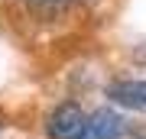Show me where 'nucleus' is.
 Returning <instances> with one entry per match:
<instances>
[{"instance_id":"3","label":"nucleus","mask_w":146,"mask_h":139,"mask_svg":"<svg viewBox=\"0 0 146 139\" xmlns=\"http://www.w3.org/2000/svg\"><path fill=\"white\" fill-rule=\"evenodd\" d=\"M107 100L120 110L146 113V78H117L107 84Z\"/></svg>"},{"instance_id":"4","label":"nucleus","mask_w":146,"mask_h":139,"mask_svg":"<svg viewBox=\"0 0 146 139\" xmlns=\"http://www.w3.org/2000/svg\"><path fill=\"white\" fill-rule=\"evenodd\" d=\"M133 58H136V62H140V65H146V42H143V45H140V49L133 52Z\"/></svg>"},{"instance_id":"5","label":"nucleus","mask_w":146,"mask_h":139,"mask_svg":"<svg viewBox=\"0 0 146 139\" xmlns=\"http://www.w3.org/2000/svg\"><path fill=\"white\" fill-rule=\"evenodd\" d=\"M133 133V139H146V126H136V129H130Z\"/></svg>"},{"instance_id":"2","label":"nucleus","mask_w":146,"mask_h":139,"mask_svg":"<svg viewBox=\"0 0 146 139\" xmlns=\"http://www.w3.org/2000/svg\"><path fill=\"white\" fill-rule=\"evenodd\" d=\"M127 133H130V123H127L114 107H98V110L88 113V120H84L81 139H123Z\"/></svg>"},{"instance_id":"6","label":"nucleus","mask_w":146,"mask_h":139,"mask_svg":"<svg viewBox=\"0 0 146 139\" xmlns=\"http://www.w3.org/2000/svg\"><path fill=\"white\" fill-rule=\"evenodd\" d=\"M36 3H55V0H36Z\"/></svg>"},{"instance_id":"1","label":"nucleus","mask_w":146,"mask_h":139,"mask_svg":"<svg viewBox=\"0 0 146 139\" xmlns=\"http://www.w3.org/2000/svg\"><path fill=\"white\" fill-rule=\"evenodd\" d=\"M84 120H88V113L81 110L78 100H58L55 107L46 113L42 129H46L49 139H81Z\"/></svg>"}]
</instances>
